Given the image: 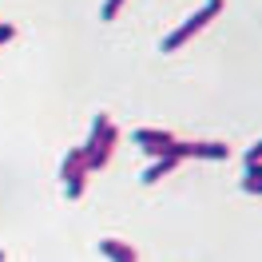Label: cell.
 <instances>
[{
  "label": "cell",
  "instance_id": "cell-1",
  "mask_svg": "<svg viewBox=\"0 0 262 262\" xmlns=\"http://www.w3.org/2000/svg\"><path fill=\"white\" fill-rule=\"evenodd\" d=\"M115 139H119L115 123L107 119V115H96V119H92V131H88V143H83V163H88V175H92V171H99V167H107V159H112V151H115Z\"/></svg>",
  "mask_w": 262,
  "mask_h": 262
},
{
  "label": "cell",
  "instance_id": "cell-2",
  "mask_svg": "<svg viewBox=\"0 0 262 262\" xmlns=\"http://www.w3.org/2000/svg\"><path fill=\"white\" fill-rule=\"evenodd\" d=\"M219 12H223V0H207V4L195 12V16H187V24H179V28H175V32L163 40V52H179L183 44H187L195 32H203V28H207V24L219 16Z\"/></svg>",
  "mask_w": 262,
  "mask_h": 262
},
{
  "label": "cell",
  "instance_id": "cell-3",
  "mask_svg": "<svg viewBox=\"0 0 262 262\" xmlns=\"http://www.w3.org/2000/svg\"><path fill=\"white\" fill-rule=\"evenodd\" d=\"M60 179H64V195L80 199L83 183H88V163H83V147H72L64 155V167H60Z\"/></svg>",
  "mask_w": 262,
  "mask_h": 262
},
{
  "label": "cell",
  "instance_id": "cell-4",
  "mask_svg": "<svg viewBox=\"0 0 262 262\" xmlns=\"http://www.w3.org/2000/svg\"><path fill=\"white\" fill-rule=\"evenodd\" d=\"M135 143H139V147H147L151 155H155V159H159V155H171V151H175V143H179V139H175V135H171V131L139 127V131H135Z\"/></svg>",
  "mask_w": 262,
  "mask_h": 262
},
{
  "label": "cell",
  "instance_id": "cell-5",
  "mask_svg": "<svg viewBox=\"0 0 262 262\" xmlns=\"http://www.w3.org/2000/svg\"><path fill=\"white\" fill-rule=\"evenodd\" d=\"M171 155H179V159H227L230 147L227 143H175Z\"/></svg>",
  "mask_w": 262,
  "mask_h": 262
},
{
  "label": "cell",
  "instance_id": "cell-6",
  "mask_svg": "<svg viewBox=\"0 0 262 262\" xmlns=\"http://www.w3.org/2000/svg\"><path fill=\"white\" fill-rule=\"evenodd\" d=\"M99 254H103V258H112V262H139L135 246L119 243V238H103V243H99Z\"/></svg>",
  "mask_w": 262,
  "mask_h": 262
},
{
  "label": "cell",
  "instance_id": "cell-7",
  "mask_svg": "<svg viewBox=\"0 0 262 262\" xmlns=\"http://www.w3.org/2000/svg\"><path fill=\"white\" fill-rule=\"evenodd\" d=\"M179 163H183L179 155H159V159H155V163H151L147 171H143V179H139V183H147V187H151V183L167 179V175H171V171H175Z\"/></svg>",
  "mask_w": 262,
  "mask_h": 262
},
{
  "label": "cell",
  "instance_id": "cell-8",
  "mask_svg": "<svg viewBox=\"0 0 262 262\" xmlns=\"http://www.w3.org/2000/svg\"><path fill=\"white\" fill-rule=\"evenodd\" d=\"M243 191H246V195H258V191H262L258 167H246V175H243Z\"/></svg>",
  "mask_w": 262,
  "mask_h": 262
},
{
  "label": "cell",
  "instance_id": "cell-9",
  "mask_svg": "<svg viewBox=\"0 0 262 262\" xmlns=\"http://www.w3.org/2000/svg\"><path fill=\"white\" fill-rule=\"evenodd\" d=\"M119 8H123V0H103L99 16H103V20H115V16H119Z\"/></svg>",
  "mask_w": 262,
  "mask_h": 262
},
{
  "label": "cell",
  "instance_id": "cell-10",
  "mask_svg": "<svg viewBox=\"0 0 262 262\" xmlns=\"http://www.w3.org/2000/svg\"><path fill=\"white\" fill-rule=\"evenodd\" d=\"M258 155H262V143H250V147H246V159H243V163H246V167H258Z\"/></svg>",
  "mask_w": 262,
  "mask_h": 262
},
{
  "label": "cell",
  "instance_id": "cell-11",
  "mask_svg": "<svg viewBox=\"0 0 262 262\" xmlns=\"http://www.w3.org/2000/svg\"><path fill=\"white\" fill-rule=\"evenodd\" d=\"M12 36H16V28H12V24H0V44H8Z\"/></svg>",
  "mask_w": 262,
  "mask_h": 262
},
{
  "label": "cell",
  "instance_id": "cell-12",
  "mask_svg": "<svg viewBox=\"0 0 262 262\" xmlns=\"http://www.w3.org/2000/svg\"><path fill=\"white\" fill-rule=\"evenodd\" d=\"M0 262H4V250H0Z\"/></svg>",
  "mask_w": 262,
  "mask_h": 262
}]
</instances>
